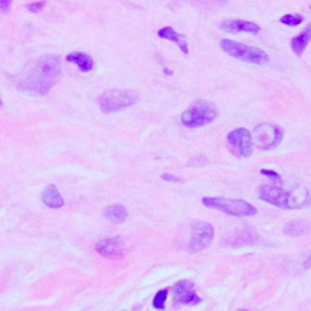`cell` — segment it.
I'll return each mask as SVG.
<instances>
[{
  "label": "cell",
  "instance_id": "9",
  "mask_svg": "<svg viewBox=\"0 0 311 311\" xmlns=\"http://www.w3.org/2000/svg\"><path fill=\"white\" fill-rule=\"evenodd\" d=\"M214 227L207 221H196L192 225V235L189 243L190 253H198L212 245L214 238Z\"/></svg>",
  "mask_w": 311,
  "mask_h": 311
},
{
  "label": "cell",
  "instance_id": "10",
  "mask_svg": "<svg viewBox=\"0 0 311 311\" xmlns=\"http://www.w3.org/2000/svg\"><path fill=\"white\" fill-rule=\"evenodd\" d=\"M175 301L181 305H197L202 301L201 298L193 291V282L189 280L179 281L174 286Z\"/></svg>",
  "mask_w": 311,
  "mask_h": 311
},
{
  "label": "cell",
  "instance_id": "24",
  "mask_svg": "<svg viewBox=\"0 0 311 311\" xmlns=\"http://www.w3.org/2000/svg\"><path fill=\"white\" fill-rule=\"evenodd\" d=\"M162 179L164 181H168V183H179L180 181V179L171 174H162Z\"/></svg>",
  "mask_w": 311,
  "mask_h": 311
},
{
  "label": "cell",
  "instance_id": "12",
  "mask_svg": "<svg viewBox=\"0 0 311 311\" xmlns=\"http://www.w3.org/2000/svg\"><path fill=\"white\" fill-rule=\"evenodd\" d=\"M220 27L226 32H245V33H251V34H257L259 33L260 27L258 24L253 22H249V21H243V20H229L221 22Z\"/></svg>",
  "mask_w": 311,
  "mask_h": 311
},
{
  "label": "cell",
  "instance_id": "5",
  "mask_svg": "<svg viewBox=\"0 0 311 311\" xmlns=\"http://www.w3.org/2000/svg\"><path fill=\"white\" fill-rule=\"evenodd\" d=\"M220 46L231 57L237 58L239 61H245V62L266 64L270 61L269 55L263 49L255 48V46L242 44V43L233 42L231 39H223L220 42Z\"/></svg>",
  "mask_w": 311,
  "mask_h": 311
},
{
  "label": "cell",
  "instance_id": "18",
  "mask_svg": "<svg viewBox=\"0 0 311 311\" xmlns=\"http://www.w3.org/2000/svg\"><path fill=\"white\" fill-rule=\"evenodd\" d=\"M168 298V289H162L156 294L155 299H153V307L157 310H164L165 301Z\"/></svg>",
  "mask_w": 311,
  "mask_h": 311
},
{
  "label": "cell",
  "instance_id": "8",
  "mask_svg": "<svg viewBox=\"0 0 311 311\" xmlns=\"http://www.w3.org/2000/svg\"><path fill=\"white\" fill-rule=\"evenodd\" d=\"M227 145L235 156L248 158L253 152V136L248 129H235L227 134Z\"/></svg>",
  "mask_w": 311,
  "mask_h": 311
},
{
  "label": "cell",
  "instance_id": "1",
  "mask_svg": "<svg viewBox=\"0 0 311 311\" xmlns=\"http://www.w3.org/2000/svg\"><path fill=\"white\" fill-rule=\"evenodd\" d=\"M61 76V57L45 55L33 61L23 71L17 82V90L28 96H44L60 81Z\"/></svg>",
  "mask_w": 311,
  "mask_h": 311
},
{
  "label": "cell",
  "instance_id": "4",
  "mask_svg": "<svg viewBox=\"0 0 311 311\" xmlns=\"http://www.w3.org/2000/svg\"><path fill=\"white\" fill-rule=\"evenodd\" d=\"M202 203L207 208L217 209L224 214L232 217H252L258 213V209L253 204L243 199H230L223 197H203Z\"/></svg>",
  "mask_w": 311,
  "mask_h": 311
},
{
  "label": "cell",
  "instance_id": "28",
  "mask_svg": "<svg viewBox=\"0 0 311 311\" xmlns=\"http://www.w3.org/2000/svg\"><path fill=\"white\" fill-rule=\"evenodd\" d=\"M310 9H311V6H310Z\"/></svg>",
  "mask_w": 311,
  "mask_h": 311
},
{
  "label": "cell",
  "instance_id": "21",
  "mask_svg": "<svg viewBox=\"0 0 311 311\" xmlns=\"http://www.w3.org/2000/svg\"><path fill=\"white\" fill-rule=\"evenodd\" d=\"M260 174H263V175H265V177L270 178L271 180H272V183L282 184V179L279 174L276 173V171L270 170V169H260Z\"/></svg>",
  "mask_w": 311,
  "mask_h": 311
},
{
  "label": "cell",
  "instance_id": "16",
  "mask_svg": "<svg viewBox=\"0 0 311 311\" xmlns=\"http://www.w3.org/2000/svg\"><path fill=\"white\" fill-rule=\"evenodd\" d=\"M66 60L68 61V62L76 63L82 72H90L92 67H94V61H92V58L89 56L88 54H85V52H72V54L67 55Z\"/></svg>",
  "mask_w": 311,
  "mask_h": 311
},
{
  "label": "cell",
  "instance_id": "13",
  "mask_svg": "<svg viewBox=\"0 0 311 311\" xmlns=\"http://www.w3.org/2000/svg\"><path fill=\"white\" fill-rule=\"evenodd\" d=\"M42 199H43V202H44V204L48 205L49 208L57 209V208H61L64 204L62 196L60 195L57 187L55 186L54 184L46 185L44 191H43Z\"/></svg>",
  "mask_w": 311,
  "mask_h": 311
},
{
  "label": "cell",
  "instance_id": "27",
  "mask_svg": "<svg viewBox=\"0 0 311 311\" xmlns=\"http://www.w3.org/2000/svg\"><path fill=\"white\" fill-rule=\"evenodd\" d=\"M237 311H249V310H246V309H239V310H237Z\"/></svg>",
  "mask_w": 311,
  "mask_h": 311
},
{
  "label": "cell",
  "instance_id": "22",
  "mask_svg": "<svg viewBox=\"0 0 311 311\" xmlns=\"http://www.w3.org/2000/svg\"><path fill=\"white\" fill-rule=\"evenodd\" d=\"M46 5L45 2H37V3H30V4L27 5V9L30 12H41L44 6Z\"/></svg>",
  "mask_w": 311,
  "mask_h": 311
},
{
  "label": "cell",
  "instance_id": "14",
  "mask_svg": "<svg viewBox=\"0 0 311 311\" xmlns=\"http://www.w3.org/2000/svg\"><path fill=\"white\" fill-rule=\"evenodd\" d=\"M158 37L162 39H165V41L177 43L178 46L181 49V51H183L184 54H189V45H187L186 37L175 32L174 28H171V27H164V28L159 29Z\"/></svg>",
  "mask_w": 311,
  "mask_h": 311
},
{
  "label": "cell",
  "instance_id": "11",
  "mask_svg": "<svg viewBox=\"0 0 311 311\" xmlns=\"http://www.w3.org/2000/svg\"><path fill=\"white\" fill-rule=\"evenodd\" d=\"M96 252L109 259H121L124 257L121 242L118 238H103L96 243Z\"/></svg>",
  "mask_w": 311,
  "mask_h": 311
},
{
  "label": "cell",
  "instance_id": "26",
  "mask_svg": "<svg viewBox=\"0 0 311 311\" xmlns=\"http://www.w3.org/2000/svg\"><path fill=\"white\" fill-rule=\"evenodd\" d=\"M0 106H3V100H2V97H0Z\"/></svg>",
  "mask_w": 311,
  "mask_h": 311
},
{
  "label": "cell",
  "instance_id": "25",
  "mask_svg": "<svg viewBox=\"0 0 311 311\" xmlns=\"http://www.w3.org/2000/svg\"><path fill=\"white\" fill-rule=\"evenodd\" d=\"M311 267V254L307 257V259L305 260V263H304V270H307Z\"/></svg>",
  "mask_w": 311,
  "mask_h": 311
},
{
  "label": "cell",
  "instance_id": "7",
  "mask_svg": "<svg viewBox=\"0 0 311 311\" xmlns=\"http://www.w3.org/2000/svg\"><path fill=\"white\" fill-rule=\"evenodd\" d=\"M283 134L285 131L280 125L261 123L255 127L253 131V144L257 145L260 150L275 149L281 144Z\"/></svg>",
  "mask_w": 311,
  "mask_h": 311
},
{
  "label": "cell",
  "instance_id": "15",
  "mask_svg": "<svg viewBox=\"0 0 311 311\" xmlns=\"http://www.w3.org/2000/svg\"><path fill=\"white\" fill-rule=\"evenodd\" d=\"M310 41H311V23L307 24L303 32L292 38L291 41L292 50H293V52L297 55V56H301V54H303L304 50H305V48L307 46V44H309Z\"/></svg>",
  "mask_w": 311,
  "mask_h": 311
},
{
  "label": "cell",
  "instance_id": "19",
  "mask_svg": "<svg viewBox=\"0 0 311 311\" xmlns=\"http://www.w3.org/2000/svg\"><path fill=\"white\" fill-rule=\"evenodd\" d=\"M280 21H281L283 24H287V26H291V27H295L303 22L304 17L301 16V15H298V14H294V15L288 14V15H285V16H282Z\"/></svg>",
  "mask_w": 311,
  "mask_h": 311
},
{
  "label": "cell",
  "instance_id": "17",
  "mask_svg": "<svg viewBox=\"0 0 311 311\" xmlns=\"http://www.w3.org/2000/svg\"><path fill=\"white\" fill-rule=\"evenodd\" d=\"M105 217L115 224H123L128 218V211L122 204H112L106 208Z\"/></svg>",
  "mask_w": 311,
  "mask_h": 311
},
{
  "label": "cell",
  "instance_id": "20",
  "mask_svg": "<svg viewBox=\"0 0 311 311\" xmlns=\"http://www.w3.org/2000/svg\"><path fill=\"white\" fill-rule=\"evenodd\" d=\"M285 232L289 236H299V235H303L304 230L301 229L299 225L289 223L287 224V226L285 227Z\"/></svg>",
  "mask_w": 311,
  "mask_h": 311
},
{
  "label": "cell",
  "instance_id": "2",
  "mask_svg": "<svg viewBox=\"0 0 311 311\" xmlns=\"http://www.w3.org/2000/svg\"><path fill=\"white\" fill-rule=\"evenodd\" d=\"M258 198L282 209H301L310 204V192L305 187L286 190L280 185L264 184L257 190Z\"/></svg>",
  "mask_w": 311,
  "mask_h": 311
},
{
  "label": "cell",
  "instance_id": "3",
  "mask_svg": "<svg viewBox=\"0 0 311 311\" xmlns=\"http://www.w3.org/2000/svg\"><path fill=\"white\" fill-rule=\"evenodd\" d=\"M218 109L209 101H196L181 115V123L185 127L199 128L209 124L217 118Z\"/></svg>",
  "mask_w": 311,
  "mask_h": 311
},
{
  "label": "cell",
  "instance_id": "23",
  "mask_svg": "<svg viewBox=\"0 0 311 311\" xmlns=\"http://www.w3.org/2000/svg\"><path fill=\"white\" fill-rule=\"evenodd\" d=\"M10 5L11 2H9V0H0V12H3V14L9 12V10H10Z\"/></svg>",
  "mask_w": 311,
  "mask_h": 311
},
{
  "label": "cell",
  "instance_id": "6",
  "mask_svg": "<svg viewBox=\"0 0 311 311\" xmlns=\"http://www.w3.org/2000/svg\"><path fill=\"white\" fill-rule=\"evenodd\" d=\"M139 101V96L131 91L110 90L102 94L98 98L100 109L103 113H113L133 106Z\"/></svg>",
  "mask_w": 311,
  "mask_h": 311
}]
</instances>
